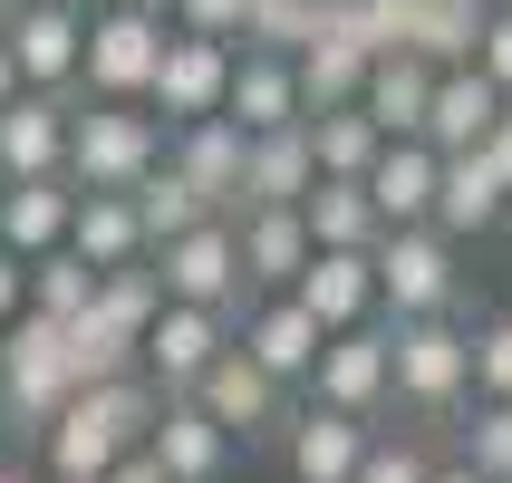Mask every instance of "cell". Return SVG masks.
<instances>
[{
  "mask_svg": "<svg viewBox=\"0 0 512 483\" xmlns=\"http://www.w3.org/2000/svg\"><path fill=\"white\" fill-rule=\"evenodd\" d=\"M155 406H165V397H155L145 377H97V387H68V406L39 426L49 483H97L116 455H126V445H145Z\"/></svg>",
  "mask_w": 512,
  "mask_h": 483,
  "instance_id": "cell-1",
  "label": "cell"
},
{
  "mask_svg": "<svg viewBox=\"0 0 512 483\" xmlns=\"http://www.w3.org/2000/svg\"><path fill=\"white\" fill-rule=\"evenodd\" d=\"M126 203H136V232H145V252H155V242H174L184 223H203V194H194V184H184V174L165 165V155H155V165H145L136 184H126Z\"/></svg>",
  "mask_w": 512,
  "mask_h": 483,
  "instance_id": "cell-29",
  "label": "cell"
},
{
  "mask_svg": "<svg viewBox=\"0 0 512 483\" xmlns=\"http://www.w3.org/2000/svg\"><path fill=\"white\" fill-rule=\"evenodd\" d=\"M58 406H68V348H58V319L10 310V319H0V426L20 435V445H39V426H49Z\"/></svg>",
  "mask_w": 512,
  "mask_h": 483,
  "instance_id": "cell-4",
  "label": "cell"
},
{
  "mask_svg": "<svg viewBox=\"0 0 512 483\" xmlns=\"http://www.w3.org/2000/svg\"><path fill=\"white\" fill-rule=\"evenodd\" d=\"M126 10H155V20H165V10H174V0H126Z\"/></svg>",
  "mask_w": 512,
  "mask_h": 483,
  "instance_id": "cell-44",
  "label": "cell"
},
{
  "mask_svg": "<svg viewBox=\"0 0 512 483\" xmlns=\"http://www.w3.org/2000/svg\"><path fill=\"white\" fill-rule=\"evenodd\" d=\"M223 116L242 126V136L300 126V87H290V58H281V49H232V78H223Z\"/></svg>",
  "mask_w": 512,
  "mask_h": 483,
  "instance_id": "cell-20",
  "label": "cell"
},
{
  "mask_svg": "<svg viewBox=\"0 0 512 483\" xmlns=\"http://www.w3.org/2000/svg\"><path fill=\"white\" fill-rule=\"evenodd\" d=\"M358 184H368L377 223H426V203H435V145L426 136H387Z\"/></svg>",
  "mask_w": 512,
  "mask_h": 483,
  "instance_id": "cell-25",
  "label": "cell"
},
{
  "mask_svg": "<svg viewBox=\"0 0 512 483\" xmlns=\"http://www.w3.org/2000/svg\"><path fill=\"white\" fill-rule=\"evenodd\" d=\"M68 10H97V0H68Z\"/></svg>",
  "mask_w": 512,
  "mask_h": 483,
  "instance_id": "cell-45",
  "label": "cell"
},
{
  "mask_svg": "<svg viewBox=\"0 0 512 483\" xmlns=\"http://www.w3.org/2000/svg\"><path fill=\"white\" fill-rule=\"evenodd\" d=\"M493 10H512V0H493Z\"/></svg>",
  "mask_w": 512,
  "mask_h": 483,
  "instance_id": "cell-46",
  "label": "cell"
},
{
  "mask_svg": "<svg viewBox=\"0 0 512 483\" xmlns=\"http://www.w3.org/2000/svg\"><path fill=\"white\" fill-rule=\"evenodd\" d=\"M426 223L445 232V242H474V232L503 223V184H493V165L464 145V155H435V203H426Z\"/></svg>",
  "mask_w": 512,
  "mask_h": 483,
  "instance_id": "cell-22",
  "label": "cell"
},
{
  "mask_svg": "<svg viewBox=\"0 0 512 483\" xmlns=\"http://www.w3.org/2000/svg\"><path fill=\"white\" fill-rule=\"evenodd\" d=\"M310 136L300 126H271V136H242V213L252 203H300L310 194Z\"/></svg>",
  "mask_w": 512,
  "mask_h": 483,
  "instance_id": "cell-27",
  "label": "cell"
},
{
  "mask_svg": "<svg viewBox=\"0 0 512 483\" xmlns=\"http://www.w3.org/2000/svg\"><path fill=\"white\" fill-rule=\"evenodd\" d=\"M145 455L165 464L174 483H223L232 474V435L213 426L194 397H165V406H155V426H145Z\"/></svg>",
  "mask_w": 512,
  "mask_h": 483,
  "instance_id": "cell-15",
  "label": "cell"
},
{
  "mask_svg": "<svg viewBox=\"0 0 512 483\" xmlns=\"http://www.w3.org/2000/svg\"><path fill=\"white\" fill-rule=\"evenodd\" d=\"M10 310H20V261L0 252V319H10Z\"/></svg>",
  "mask_w": 512,
  "mask_h": 483,
  "instance_id": "cell-40",
  "label": "cell"
},
{
  "mask_svg": "<svg viewBox=\"0 0 512 483\" xmlns=\"http://www.w3.org/2000/svg\"><path fill=\"white\" fill-rule=\"evenodd\" d=\"M0 10H10V0H0Z\"/></svg>",
  "mask_w": 512,
  "mask_h": 483,
  "instance_id": "cell-47",
  "label": "cell"
},
{
  "mask_svg": "<svg viewBox=\"0 0 512 483\" xmlns=\"http://www.w3.org/2000/svg\"><path fill=\"white\" fill-rule=\"evenodd\" d=\"M319 29V0H252V20H242V49H300Z\"/></svg>",
  "mask_w": 512,
  "mask_h": 483,
  "instance_id": "cell-34",
  "label": "cell"
},
{
  "mask_svg": "<svg viewBox=\"0 0 512 483\" xmlns=\"http://www.w3.org/2000/svg\"><path fill=\"white\" fill-rule=\"evenodd\" d=\"M155 290L165 300H194V310H242L252 290H242V261H232V213H203V223H184L174 242H155Z\"/></svg>",
  "mask_w": 512,
  "mask_h": 483,
  "instance_id": "cell-7",
  "label": "cell"
},
{
  "mask_svg": "<svg viewBox=\"0 0 512 483\" xmlns=\"http://www.w3.org/2000/svg\"><path fill=\"white\" fill-rule=\"evenodd\" d=\"M358 445H368V426L358 416H339V406H300V416H281V455H290V483H348L358 474Z\"/></svg>",
  "mask_w": 512,
  "mask_h": 483,
  "instance_id": "cell-19",
  "label": "cell"
},
{
  "mask_svg": "<svg viewBox=\"0 0 512 483\" xmlns=\"http://www.w3.org/2000/svg\"><path fill=\"white\" fill-rule=\"evenodd\" d=\"M426 87H435L426 58L387 49V58H368V78H358V116H368L377 136H416V126H426Z\"/></svg>",
  "mask_w": 512,
  "mask_h": 483,
  "instance_id": "cell-26",
  "label": "cell"
},
{
  "mask_svg": "<svg viewBox=\"0 0 512 483\" xmlns=\"http://www.w3.org/2000/svg\"><path fill=\"white\" fill-rule=\"evenodd\" d=\"M97 483H174V474H165L155 455H145V445H126V455H116V464H107Z\"/></svg>",
  "mask_w": 512,
  "mask_h": 483,
  "instance_id": "cell-39",
  "label": "cell"
},
{
  "mask_svg": "<svg viewBox=\"0 0 512 483\" xmlns=\"http://www.w3.org/2000/svg\"><path fill=\"white\" fill-rule=\"evenodd\" d=\"M300 136H310V165H319V174H368V155L387 145L358 107H319V116H300Z\"/></svg>",
  "mask_w": 512,
  "mask_h": 483,
  "instance_id": "cell-30",
  "label": "cell"
},
{
  "mask_svg": "<svg viewBox=\"0 0 512 483\" xmlns=\"http://www.w3.org/2000/svg\"><path fill=\"white\" fill-rule=\"evenodd\" d=\"M455 435H464L455 464H474L484 483H512V397H464Z\"/></svg>",
  "mask_w": 512,
  "mask_h": 483,
  "instance_id": "cell-31",
  "label": "cell"
},
{
  "mask_svg": "<svg viewBox=\"0 0 512 483\" xmlns=\"http://www.w3.org/2000/svg\"><path fill=\"white\" fill-rule=\"evenodd\" d=\"M464 397H474V368H464L455 310H435V319H387V406L464 416Z\"/></svg>",
  "mask_w": 512,
  "mask_h": 483,
  "instance_id": "cell-2",
  "label": "cell"
},
{
  "mask_svg": "<svg viewBox=\"0 0 512 483\" xmlns=\"http://www.w3.org/2000/svg\"><path fill=\"white\" fill-rule=\"evenodd\" d=\"M368 281L387 319H435V310H455V242L435 223H387L368 242Z\"/></svg>",
  "mask_w": 512,
  "mask_h": 483,
  "instance_id": "cell-5",
  "label": "cell"
},
{
  "mask_svg": "<svg viewBox=\"0 0 512 483\" xmlns=\"http://www.w3.org/2000/svg\"><path fill=\"white\" fill-rule=\"evenodd\" d=\"M10 97H20V68H10V49H0V107H10Z\"/></svg>",
  "mask_w": 512,
  "mask_h": 483,
  "instance_id": "cell-42",
  "label": "cell"
},
{
  "mask_svg": "<svg viewBox=\"0 0 512 483\" xmlns=\"http://www.w3.org/2000/svg\"><path fill=\"white\" fill-rule=\"evenodd\" d=\"M426 474H435V455L416 445V435H377V426H368L358 474H348V483H426Z\"/></svg>",
  "mask_w": 512,
  "mask_h": 483,
  "instance_id": "cell-33",
  "label": "cell"
},
{
  "mask_svg": "<svg viewBox=\"0 0 512 483\" xmlns=\"http://www.w3.org/2000/svg\"><path fill=\"white\" fill-rule=\"evenodd\" d=\"M484 10H493V0H426V20H416V58H426V68H464L474 39H484Z\"/></svg>",
  "mask_w": 512,
  "mask_h": 483,
  "instance_id": "cell-32",
  "label": "cell"
},
{
  "mask_svg": "<svg viewBox=\"0 0 512 483\" xmlns=\"http://www.w3.org/2000/svg\"><path fill=\"white\" fill-rule=\"evenodd\" d=\"M223 78H232V49L223 39H194V29H174L165 49H155V78H145V107L184 126V116H223Z\"/></svg>",
  "mask_w": 512,
  "mask_h": 483,
  "instance_id": "cell-13",
  "label": "cell"
},
{
  "mask_svg": "<svg viewBox=\"0 0 512 483\" xmlns=\"http://www.w3.org/2000/svg\"><path fill=\"white\" fill-rule=\"evenodd\" d=\"M165 20H174V29H194V39H223V49H242V20H252V0H174Z\"/></svg>",
  "mask_w": 512,
  "mask_h": 483,
  "instance_id": "cell-36",
  "label": "cell"
},
{
  "mask_svg": "<svg viewBox=\"0 0 512 483\" xmlns=\"http://www.w3.org/2000/svg\"><path fill=\"white\" fill-rule=\"evenodd\" d=\"M464 368H474V397H512V319L464 329Z\"/></svg>",
  "mask_w": 512,
  "mask_h": 483,
  "instance_id": "cell-35",
  "label": "cell"
},
{
  "mask_svg": "<svg viewBox=\"0 0 512 483\" xmlns=\"http://www.w3.org/2000/svg\"><path fill=\"white\" fill-rule=\"evenodd\" d=\"M474 155H484V165H493V184H503V194H512V107L493 116L484 136H474Z\"/></svg>",
  "mask_w": 512,
  "mask_h": 483,
  "instance_id": "cell-38",
  "label": "cell"
},
{
  "mask_svg": "<svg viewBox=\"0 0 512 483\" xmlns=\"http://www.w3.org/2000/svg\"><path fill=\"white\" fill-rule=\"evenodd\" d=\"M155 49H165V20H155V10L97 0V10L78 20V87H87V97H116V107H136L145 78H155Z\"/></svg>",
  "mask_w": 512,
  "mask_h": 483,
  "instance_id": "cell-6",
  "label": "cell"
},
{
  "mask_svg": "<svg viewBox=\"0 0 512 483\" xmlns=\"http://www.w3.org/2000/svg\"><path fill=\"white\" fill-rule=\"evenodd\" d=\"M232 348V319L223 310H194V300H165V310L145 319V339H136V377L155 387V397H184L213 358Z\"/></svg>",
  "mask_w": 512,
  "mask_h": 483,
  "instance_id": "cell-8",
  "label": "cell"
},
{
  "mask_svg": "<svg viewBox=\"0 0 512 483\" xmlns=\"http://www.w3.org/2000/svg\"><path fill=\"white\" fill-rule=\"evenodd\" d=\"M78 20L87 10H68V0H10L0 10V49L20 68V87H49V97L78 87Z\"/></svg>",
  "mask_w": 512,
  "mask_h": 483,
  "instance_id": "cell-12",
  "label": "cell"
},
{
  "mask_svg": "<svg viewBox=\"0 0 512 483\" xmlns=\"http://www.w3.org/2000/svg\"><path fill=\"white\" fill-rule=\"evenodd\" d=\"M300 232H310V252H368L377 232V203L358 174H310V194H300Z\"/></svg>",
  "mask_w": 512,
  "mask_h": 483,
  "instance_id": "cell-24",
  "label": "cell"
},
{
  "mask_svg": "<svg viewBox=\"0 0 512 483\" xmlns=\"http://www.w3.org/2000/svg\"><path fill=\"white\" fill-rule=\"evenodd\" d=\"M155 155H165V126H155V116L116 107V97L68 107V155H58V174H68L78 194H126Z\"/></svg>",
  "mask_w": 512,
  "mask_h": 483,
  "instance_id": "cell-3",
  "label": "cell"
},
{
  "mask_svg": "<svg viewBox=\"0 0 512 483\" xmlns=\"http://www.w3.org/2000/svg\"><path fill=\"white\" fill-rule=\"evenodd\" d=\"M0 483H39V474H29V464H0Z\"/></svg>",
  "mask_w": 512,
  "mask_h": 483,
  "instance_id": "cell-43",
  "label": "cell"
},
{
  "mask_svg": "<svg viewBox=\"0 0 512 483\" xmlns=\"http://www.w3.org/2000/svg\"><path fill=\"white\" fill-rule=\"evenodd\" d=\"M319 339H329V329H319V319L300 310L290 290H252V300L232 310V348H242V358H252L261 377H281V387H310Z\"/></svg>",
  "mask_w": 512,
  "mask_h": 483,
  "instance_id": "cell-9",
  "label": "cell"
},
{
  "mask_svg": "<svg viewBox=\"0 0 512 483\" xmlns=\"http://www.w3.org/2000/svg\"><path fill=\"white\" fill-rule=\"evenodd\" d=\"M232 261H242V290H290V271L310 261L300 203H252V213H232Z\"/></svg>",
  "mask_w": 512,
  "mask_h": 483,
  "instance_id": "cell-16",
  "label": "cell"
},
{
  "mask_svg": "<svg viewBox=\"0 0 512 483\" xmlns=\"http://www.w3.org/2000/svg\"><path fill=\"white\" fill-rule=\"evenodd\" d=\"M426 483H484V474H474V464H435Z\"/></svg>",
  "mask_w": 512,
  "mask_h": 483,
  "instance_id": "cell-41",
  "label": "cell"
},
{
  "mask_svg": "<svg viewBox=\"0 0 512 483\" xmlns=\"http://www.w3.org/2000/svg\"><path fill=\"white\" fill-rule=\"evenodd\" d=\"M184 397H194L203 416L232 435V445H271V435H281V416H290V387H281V377H261L242 348H223V358H213Z\"/></svg>",
  "mask_w": 512,
  "mask_h": 483,
  "instance_id": "cell-10",
  "label": "cell"
},
{
  "mask_svg": "<svg viewBox=\"0 0 512 483\" xmlns=\"http://www.w3.org/2000/svg\"><path fill=\"white\" fill-rule=\"evenodd\" d=\"M68 203H78V184L68 174H29V184H0V252L10 261H39L68 242Z\"/></svg>",
  "mask_w": 512,
  "mask_h": 483,
  "instance_id": "cell-21",
  "label": "cell"
},
{
  "mask_svg": "<svg viewBox=\"0 0 512 483\" xmlns=\"http://www.w3.org/2000/svg\"><path fill=\"white\" fill-rule=\"evenodd\" d=\"M165 165L203 194V213H242V126H232V116H184V126H165Z\"/></svg>",
  "mask_w": 512,
  "mask_h": 483,
  "instance_id": "cell-14",
  "label": "cell"
},
{
  "mask_svg": "<svg viewBox=\"0 0 512 483\" xmlns=\"http://www.w3.org/2000/svg\"><path fill=\"white\" fill-rule=\"evenodd\" d=\"M290 300L319 319V329H358L377 310V281H368V252H310L290 271Z\"/></svg>",
  "mask_w": 512,
  "mask_h": 483,
  "instance_id": "cell-23",
  "label": "cell"
},
{
  "mask_svg": "<svg viewBox=\"0 0 512 483\" xmlns=\"http://www.w3.org/2000/svg\"><path fill=\"white\" fill-rule=\"evenodd\" d=\"M68 252H78L87 271H116V261H145L136 203H126V194H78V203H68Z\"/></svg>",
  "mask_w": 512,
  "mask_h": 483,
  "instance_id": "cell-28",
  "label": "cell"
},
{
  "mask_svg": "<svg viewBox=\"0 0 512 483\" xmlns=\"http://www.w3.org/2000/svg\"><path fill=\"white\" fill-rule=\"evenodd\" d=\"M474 68L512 97V10H484V39H474Z\"/></svg>",
  "mask_w": 512,
  "mask_h": 483,
  "instance_id": "cell-37",
  "label": "cell"
},
{
  "mask_svg": "<svg viewBox=\"0 0 512 483\" xmlns=\"http://www.w3.org/2000/svg\"><path fill=\"white\" fill-rule=\"evenodd\" d=\"M58 155H68V97H49V87H20V97L0 107V184L58 174Z\"/></svg>",
  "mask_w": 512,
  "mask_h": 483,
  "instance_id": "cell-17",
  "label": "cell"
},
{
  "mask_svg": "<svg viewBox=\"0 0 512 483\" xmlns=\"http://www.w3.org/2000/svg\"><path fill=\"white\" fill-rule=\"evenodd\" d=\"M503 107H512V97L484 78V68H474V58H464V68H435V87H426V126H416V136H426L435 155H464V145L484 136Z\"/></svg>",
  "mask_w": 512,
  "mask_h": 483,
  "instance_id": "cell-18",
  "label": "cell"
},
{
  "mask_svg": "<svg viewBox=\"0 0 512 483\" xmlns=\"http://www.w3.org/2000/svg\"><path fill=\"white\" fill-rule=\"evenodd\" d=\"M310 397L339 406V416H358V426H377L387 416V319H358V329H329L310 358Z\"/></svg>",
  "mask_w": 512,
  "mask_h": 483,
  "instance_id": "cell-11",
  "label": "cell"
}]
</instances>
